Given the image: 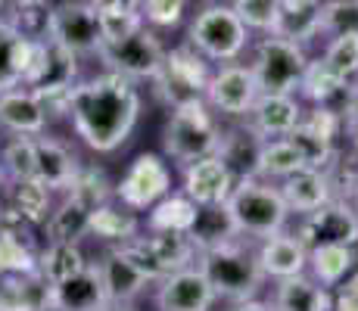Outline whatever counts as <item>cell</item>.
Instances as JSON below:
<instances>
[{
  "instance_id": "6da1fadb",
  "label": "cell",
  "mask_w": 358,
  "mask_h": 311,
  "mask_svg": "<svg viewBox=\"0 0 358 311\" xmlns=\"http://www.w3.org/2000/svg\"><path fill=\"white\" fill-rule=\"evenodd\" d=\"M141 113V94L134 81L119 72H106L72 87L69 115L78 137L97 153H113L131 137Z\"/></svg>"
},
{
  "instance_id": "7a4b0ae2",
  "label": "cell",
  "mask_w": 358,
  "mask_h": 311,
  "mask_svg": "<svg viewBox=\"0 0 358 311\" xmlns=\"http://www.w3.org/2000/svg\"><path fill=\"white\" fill-rule=\"evenodd\" d=\"M228 212L234 218L237 233L262 237V240L284 233L287 215H290L280 190H274V187H268V184H259L256 178L234 184V190L228 196Z\"/></svg>"
},
{
  "instance_id": "3957f363",
  "label": "cell",
  "mask_w": 358,
  "mask_h": 311,
  "mask_svg": "<svg viewBox=\"0 0 358 311\" xmlns=\"http://www.w3.org/2000/svg\"><path fill=\"white\" fill-rule=\"evenodd\" d=\"M199 271L212 283L215 296H224V299H234V302L252 299L262 283L259 259H252V255L246 252V249H240L237 243L199 252Z\"/></svg>"
},
{
  "instance_id": "277c9868",
  "label": "cell",
  "mask_w": 358,
  "mask_h": 311,
  "mask_svg": "<svg viewBox=\"0 0 358 311\" xmlns=\"http://www.w3.org/2000/svg\"><path fill=\"white\" fill-rule=\"evenodd\" d=\"M222 143V131H218L212 113H206L203 103H190V106H178L165 124V153L175 162H199L218 153Z\"/></svg>"
},
{
  "instance_id": "5b68a950",
  "label": "cell",
  "mask_w": 358,
  "mask_h": 311,
  "mask_svg": "<svg viewBox=\"0 0 358 311\" xmlns=\"http://www.w3.org/2000/svg\"><path fill=\"white\" fill-rule=\"evenodd\" d=\"M119 252L147 280L171 277L175 271L190 268L194 255H199L187 233H162V231H150V237H131L128 243L119 246Z\"/></svg>"
},
{
  "instance_id": "8992f818",
  "label": "cell",
  "mask_w": 358,
  "mask_h": 311,
  "mask_svg": "<svg viewBox=\"0 0 358 311\" xmlns=\"http://www.w3.org/2000/svg\"><path fill=\"white\" fill-rule=\"evenodd\" d=\"M156 94L162 103H169L171 109L190 106V103H203L209 94V66L206 57H199L194 47H178V50L165 53L162 68L156 75Z\"/></svg>"
},
{
  "instance_id": "52a82bcc",
  "label": "cell",
  "mask_w": 358,
  "mask_h": 311,
  "mask_svg": "<svg viewBox=\"0 0 358 311\" xmlns=\"http://www.w3.org/2000/svg\"><path fill=\"white\" fill-rule=\"evenodd\" d=\"M308 57L302 44L278 34H268L256 47V62H252V78H256L259 94H290L299 87L306 75Z\"/></svg>"
},
{
  "instance_id": "ba28073f",
  "label": "cell",
  "mask_w": 358,
  "mask_h": 311,
  "mask_svg": "<svg viewBox=\"0 0 358 311\" xmlns=\"http://www.w3.org/2000/svg\"><path fill=\"white\" fill-rule=\"evenodd\" d=\"M53 44H59L72 57H87L100 53L103 34H100V16L91 6V0H63L47 13V34Z\"/></svg>"
},
{
  "instance_id": "9c48e42d",
  "label": "cell",
  "mask_w": 358,
  "mask_h": 311,
  "mask_svg": "<svg viewBox=\"0 0 358 311\" xmlns=\"http://www.w3.org/2000/svg\"><path fill=\"white\" fill-rule=\"evenodd\" d=\"M246 38L250 31L231 6H209L190 25V47L206 59H237L246 47Z\"/></svg>"
},
{
  "instance_id": "30bf717a",
  "label": "cell",
  "mask_w": 358,
  "mask_h": 311,
  "mask_svg": "<svg viewBox=\"0 0 358 311\" xmlns=\"http://www.w3.org/2000/svg\"><path fill=\"white\" fill-rule=\"evenodd\" d=\"M100 57L109 62V72H119L125 78H156L162 68L165 50L153 31L143 25L128 38L115 41V44H103Z\"/></svg>"
},
{
  "instance_id": "8fae6325",
  "label": "cell",
  "mask_w": 358,
  "mask_h": 311,
  "mask_svg": "<svg viewBox=\"0 0 358 311\" xmlns=\"http://www.w3.org/2000/svg\"><path fill=\"white\" fill-rule=\"evenodd\" d=\"M171 190V171L162 162V156L156 153H143L131 162V168L125 171L122 184L115 187L119 199L128 209H153L159 199L169 196Z\"/></svg>"
},
{
  "instance_id": "7c38bea8",
  "label": "cell",
  "mask_w": 358,
  "mask_h": 311,
  "mask_svg": "<svg viewBox=\"0 0 358 311\" xmlns=\"http://www.w3.org/2000/svg\"><path fill=\"white\" fill-rule=\"evenodd\" d=\"M75 57L63 50L59 44H53L50 38H34L31 44V62L25 72L22 85L31 94H53V91H72L75 81Z\"/></svg>"
},
{
  "instance_id": "4fadbf2b",
  "label": "cell",
  "mask_w": 358,
  "mask_h": 311,
  "mask_svg": "<svg viewBox=\"0 0 358 311\" xmlns=\"http://www.w3.org/2000/svg\"><path fill=\"white\" fill-rule=\"evenodd\" d=\"M299 243L315 252L321 246H355L358 243V215L346 203H327L308 212L299 224Z\"/></svg>"
},
{
  "instance_id": "5bb4252c",
  "label": "cell",
  "mask_w": 358,
  "mask_h": 311,
  "mask_svg": "<svg viewBox=\"0 0 358 311\" xmlns=\"http://www.w3.org/2000/svg\"><path fill=\"white\" fill-rule=\"evenodd\" d=\"M212 302H215V289L199 268L175 271L162 280L159 293H156L159 311H209Z\"/></svg>"
},
{
  "instance_id": "9a60e30c",
  "label": "cell",
  "mask_w": 358,
  "mask_h": 311,
  "mask_svg": "<svg viewBox=\"0 0 358 311\" xmlns=\"http://www.w3.org/2000/svg\"><path fill=\"white\" fill-rule=\"evenodd\" d=\"M212 106L228 115H250V109L259 100V87L252 78V68L246 66H224L218 75H212L209 94Z\"/></svg>"
},
{
  "instance_id": "2e32d148",
  "label": "cell",
  "mask_w": 358,
  "mask_h": 311,
  "mask_svg": "<svg viewBox=\"0 0 358 311\" xmlns=\"http://www.w3.org/2000/svg\"><path fill=\"white\" fill-rule=\"evenodd\" d=\"M231 190H234V178L218 156L190 162L187 171H184V196L194 199L196 205L228 203Z\"/></svg>"
},
{
  "instance_id": "e0dca14e",
  "label": "cell",
  "mask_w": 358,
  "mask_h": 311,
  "mask_svg": "<svg viewBox=\"0 0 358 311\" xmlns=\"http://www.w3.org/2000/svg\"><path fill=\"white\" fill-rule=\"evenodd\" d=\"M109 305L100 268L87 265L75 277L53 283V311H103Z\"/></svg>"
},
{
  "instance_id": "ac0fdd59",
  "label": "cell",
  "mask_w": 358,
  "mask_h": 311,
  "mask_svg": "<svg viewBox=\"0 0 358 311\" xmlns=\"http://www.w3.org/2000/svg\"><path fill=\"white\" fill-rule=\"evenodd\" d=\"M78 168V159L66 143L53 140V137H38L34 140V178L47 190H69Z\"/></svg>"
},
{
  "instance_id": "d6986e66",
  "label": "cell",
  "mask_w": 358,
  "mask_h": 311,
  "mask_svg": "<svg viewBox=\"0 0 358 311\" xmlns=\"http://www.w3.org/2000/svg\"><path fill=\"white\" fill-rule=\"evenodd\" d=\"M0 311H53V283L38 271L0 277Z\"/></svg>"
},
{
  "instance_id": "ffe728a7",
  "label": "cell",
  "mask_w": 358,
  "mask_h": 311,
  "mask_svg": "<svg viewBox=\"0 0 358 311\" xmlns=\"http://www.w3.org/2000/svg\"><path fill=\"white\" fill-rule=\"evenodd\" d=\"M250 115H252V131H256L262 140L265 137L293 134L302 122V109L290 94H259Z\"/></svg>"
},
{
  "instance_id": "44dd1931",
  "label": "cell",
  "mask_w": 358,
  "mask_h": 311,
  "mask_svg": "<svg viewBox=\"0 0 358 311\" xmlns=\"http://www.w3.org/2000/svg\"><path fill=\"white\" fill-rule=\"evenodd\" d=\"M259 268L262 274H271L278 280L287 277H299L308 265V249L299 243V237L290 233H278V237H268L259 249Z\"/></svg>"
},
{
  "instance_id": "7402d4cb",
  "label": "cell",
  "mask_w": 358,
  "mask_h": 311,
  "mask_svg": "<svg viewBox=\"0 0 358 311\" xmlns=\"http://www.w3.org/2000/svg\"><path fill=\"white\" fill-rule=\"evenodd\" d=\"M31 44L34 41L29 34H22L13 22L0 19V94L16 91L22 85L31 62Z\"/></svg>"
},
{
  "instance_id": "603a6c76",
  "label": "cell",
  "mask_w": 358,
  "mask_h": 311,
  "mask_svg": "<svg viewBox=\"0 0 358 311\" xmlns=\"http://www.w3.org/2000/svg\"><path fill=\"white\" fill-rule=\"evenodd\" d=\"M0 124L19 137L41 134L47 128V109L31 91H6L0 94Z\"/></svg>"
},
{
  "instance_id": "cb8c5ba5",
  "label": "cell",
  "mask_w": 358,
  "mask_h": 311,
  "mask_svg": "<svg viewBox=\"0 0 358 311\" xmlns=\"http://www.w3.org/2000/svg\"><path fill=\"white\" fill-rule=\"evenodd\" d=\"M321 3L324 0H278V19L271 34L287 41H312L321 34Z\"/></svg>"
},
{
  "instance_id": "d4e9b609",
  "label": "cell",
  "mask_w": 358,
  "mask_h": 311,
  "mask_svg": "<svg viewBox=\"0 0 358 311\" xmlns=\"http://www.w3.org/2000/svg\"><path fill=\"white\" fill-rule=\"evenodd\" d=\"M280 196H284L290 212H315L330 203V181L324 171L318 168H299L296 175L284 178L280 184Z\"/></svg>"
},
{
  "instance_id": "484cf974",
  "label": "cell",
  "mask_w": 358,
  "mask_h": 311,
  "mask_svg": "<svg viewBox=\"0 0 358 311\" xmlns=\"http://www.w3.org/2000/svg\"><path fill=\"white\" fill-rule=\"evenodd\" d=\"M262 137L256 131H231V134H222V143H218V159L224 162V168L231 171L234 184L250 181L256 178V162H259V150H262Z\"/></svg>"
},
{
  "instance_id": "4316f807",
  "label": "cell",
  "mask_w": 358,
  "mask_h": 311,
  "mask_svg": "<svg viewBox=\"0 0 358 311\" xmlns=\"http://www.w3.org/2000/svg\"><path fill=\"white\" fill-rule=\"evenodd\" d=\"M190 243L196 246V252H206V249H218L228 246L237 237V227H234V218L228 212V203H215V205H196V221L187 231Z\"/></svg>"
},
{
  "instance_id": "83f0119b",
  "label": "cell",
  "mask_w": 358,
  "mask_h": 311,
  "mask_svg": "<svg viewBox=\"0 0 358 311\" xmlns=\"http://www.w3.org/2000/svg\"><path fill=\"white\" fill-rule=\"evenodd\" d=\"M97 268H100V277H103V287H106L109 302H131L134 296H141L143 287L150 283V280L143 277V274L137 271V268L125 259V255L119 252V249H115V252H109Z\"/></svg>"
},
{
  "instance_id": "f1b7e54d",
  "label": "cell",
  "mask_w": 358,
  "mask_h": 311,
  "mask_svg": "<svg viewBox=\"0 0 358 311\" xmlns=\"http://www.w3.org/2000/svg\"><path fill=\"white\" fill-rule=\"evenodd\" d=\"M274 311H330V296L308 277H287L280 280L274 296Z\"/></svg>"
},
{
  "instance_id": "f546056e",
  "label": "cell",
  "mask_w": 358,
  "mask_h": 311,
  "mask_svg": "<svg viewBox=\"0 0 358 311\" xmlns=\"http://www.w3.org/2000/svg\"><path fill=\"white\" fill-rule=\"evenodd\" d=\"M91 215H94V212L87 209V205H81L78 199H72L66 193L63 205L53 212L50 221H44L47 243H78V240L87 233Z\"/></svg>"
},
{
  "instance_id": "4dcf8cb0",
  "label": "cell",
  "mask_w": 358,
  "mask_h": 311,
  "mask_svg": "<svg viewBox=\"0 0 358 311\" xmlns=\"http://www.w3.org/2000/svg\"><path fill=\"white\" fill-rule=\"evenodd\" d=\"M85 268H87V259L78 249V243H47V249L38 255V274L50 283L75 277Z\"/></svg>"
},
{
  "instance_id": "1f68e13d",
  "label": "cell",
  "mask_w": 358,
  "mask_h": 311,
  "mask_svg": "<svg viewBox=\"0 0 358 311\" xmlns=\"http://www.w3.org/2000/svg\"><path fill=\"white\" fill-rule=\"evenodd\" d=\"M6 209H13L31 224H41V221H47V209H50V190L38 178L13 181L10 193H6Z\"/></svg>"
},
{
  "instance_id": "d6a6232c",
  "label": "cell",
  "mask_w": 358,
  "mask_h": 311,
  "mask_svg": "<svg viewBox=\"0 0 358 311\" xmlns=\"http://www.w3.org/2000/svg\"><path fill=\"white\" fill-rule=\"evenodd\" d=\"M196 221V203L187 196H165L150 212V231L162 233H187Z\"/></svg>"
},
{
  "instance_id": "836d02e7",
  "label": "cell",
  "mask_w": 358,
  "mask_h": 311,
  "mask_svg": "<svg viewBox=\"0 0 358 311\" xmlns=\"http://www.w3.org/2000/svg\"><path fill=\"white\" fill-rule=\"evenodd\" d=\"M308 261H312L315 280L321 287H336L355 268V249L352 246H321L315 252H308Z\"/></svg>"
},
{
  "instance_id": "e575fe53",
  "label": "cell",
  "mask_w": 358,
  "mask_h": 311,
  "mask_svg": "<svg viewBox=\"0 0 358 311\" xmlns=\"http://www.w3.org/2000/svg\"><path fill=\"white\" fill-rule=\"evenodd\" d=\"M302 165V156L296 153V147L287 137H278V140H265L259 150V162H256V175L265 178H290L296 175Z\"/></svg>"
},
{
  "instance_id": "d590c367",
  "label": "cell",
  "mask_w": 358,
  "mask_h": 311,
  "mask_svg": "<svg viewBox=\"0 0 358 311\" xmlns=\"http://www.w3.org/2000/svg\"><path fill=\"white\" fill-rule=\"evenodd\" d=\"M137 215L134 212H122L115 205H100L91 215V224H87V233H97L103 240H113V243H128L131 237H137Z\"/></svg>"
},
{
  "instance_id": "8d00e7d4",
  "label": "cell",
  "mask_w": 358,
  "mask_h": 311,
  "mask_svg": "<svg viewBox=\"0 0 358 311\" xmlns=\"http://www.w3.org/2000/svg\"><path fill=\"white\" fill-rule=\"evenodd\" d=\"M38 271V255L31 249V240L16 237L10 231H0V277L10 274Z\"/></svg>"
},
{
  "instance_id": "74e56055",
  "label": "cell",
  "mask_w": 358,
  "mask_h": 311,
  "mask_svg": "<svg viewBox=\"0 0 358 311\" xmlns=\"http://www.w3.org/2000/svg\"><path fill=\"white\" fill-rule=\"evenodd\" d=\"M66 193L72 199H78L81 205H87L91 212H97L100 205L109 203V181L100 168L87 165V168H78V175H75V181Z\"/></svg>"
},
{
  "instance_id": "f35d334b",
  "label": "cell",
  "mask_w": 358,
  "mask_h": 311,
  "mask_svg": "<svg viewBox=\"0 0 358 311\" xmlns=\"http://www.w3.org/2000/svg\"><path fill=\"white\" fill-rule=\"evenodd\" d=\"M287 140H290L296 147V153L302 156V165H306V168L321 171L324 165H330V159H334V140H327V137L308 131L306 124H299L293 134H287Z\"/></svg>"
},
{
  "instance_id": "ab89813d",
  "label": "cell",
  "mask_w": 358,
  "mask_h": 311,
  "mask_svg": "<svg viewBox=\"0 0 358 311\" xmlns=\"http://www.w3.org/2000/svg\"><path fill=\"white\" fill-rule=\"evenodd\" d=\"M321 62L343 81H355L358 75V34H343L327 44Z\"/></svg>"
},
{
  "instance_id": "60d3db41",
  "label": "cell",
  "mask_w": 358,
  "mask_h": 311,
  "mask_svg": "<svg viewBox=\"0 0 358 311\" xmlns=\"http://www.w3.org/2000/svg\"><path fill=\"white\" fill-rule=\"evenodd\" d=\"M321 31L330 38L358 34V0H324L321 3Z\"/></svg>"
},
{
  "instance_id": "b9f144b4",
  "label": "cell",
  "mask_w": 358,
  "mask_h": 311,
  "mask_svg": "<svg viewBox=\"0 0 358 311\" xmlns=\"http://www.w3.org/2000/svg\"><path fill=\"white\" fill-rule=\"evenodd\" d=\"M0 168L10 175V181L34 178V140L31 137H13L0 153Z\"/></svg>"
},
{
  "instance_id": "7bdbcfd3",
  "label": "cell",
  "mask_w": 358,
  "mask_h": 311,
  "mask_svg": "<svg viewBox=\"0 0 358 311\" xmlns=\"http://www.w3.org/2000/svg\"><path fill=\"white\" fill-rule=\"evenodd\" d=\"M231 10L237 13V19L246 25V31H268L274 29L278 19V0H234Z\"/></svg>"
},
{
  "instance_id": "ee69618b",
  "label": "cell",
  "mask_w": 358,
  "mask_h": 311,
  "mask_svg": "<svg viewBox=\"0 0 358 311\" xmlns=\"http://www.w3.org/2000/svg\"><path fill=\"white\" fill-rule=\"evenodd\" d=\"M97 16H100L103 44H115V41L143 29V13H97Z\"/></svg>"
},
{
  "instance_id": "f6af8a7d",
  "label": "cell",
  "mask_w": 358,
  "mask_h": 311,
  "mask_svg": "<svg viewBox=\"0 0 358 311\" xmlns=\"http://www.w3.org/2000/svg\"><path fill=\"white\" fill-rule=\"evenodd\" d=\"M184 6H187V0H143V16L159 29H171L181 22Z\"/></svg>"
},
{
  "instance_id": "bcb514c9",
  "label": "cell",
  "mask_w": 358,
  "mask_h": 311,
  "mask_svg": "<svg viewBox=\"0 0 358 311\" xmlns=\"http://www.w3.org/2000/svg\"><path fill=\"white\" fill-rule=\"evenodd\" d=\"M334 311H358V271L349 274V277L340 283V289H336Z\"/></svg>"
},
{
  "instance_id": "7dc6e473",
  "label": "cell",
  "mask_w": 358,
  "mask_h": 311,
  "mask_svg": "<svg viewBox=\"0 0 358 311\" xmlns=\"http://www.w3.org/2000/svg\"><path fill=\"white\" fill-rule=\"evenodd\" d=\"M97 13H143V0H91Z\"/></svg>"
},
{
  "instance_id": "c3c4849f",
  "label": "cell",
  "mask_w": 358,
  "mask_h": 311,
  "mask_svg": "<svg viewBox=\"0 0 358 311\" xmlns=\"http://www.w3.org/2000/svg\"><path fill=\"white\" fill-rule=\"evenodd\" d=\"M234 311H274L271 305H265V302H252V299H246V302H240Z\"/></svg>"
},
{
  "instance_id": "681fc988",
  "label": "cell",
  "mask_w": 358,
  "mask_h": 311,
  "mask_svg": "<svg viewBox=\"0 0 358 311\" xmlns=\"http://www.w3.org/2000/svg\"><path fill=\"white\" fill-rule=\"evenodd\" d=\"M103 311H134V308H131V302H109Z\"/></svg>"
},
{
  "instance_id": "f907efd6",
  "label": "cell",
  "mask_w": 358,
  "mask_h": 311,
  "mask_svg": "<svg viewBox=\"0 0 358 311\" xmlns=\"http://www.w3.org/2000/svg\"><path fill=\"white\" fill-rule=\"evenodd\" d=\"M29 3H41V0H0V6H29Z\"/></svg>"
},
{
  "instance_id": "816d5d0a",
  "label": "cell",
  "mask_w": 358,
  "mask_h": 311,
  "mask_svg": "<svg viewBox=\"0 0 358 311\" xmlns=\"http://www.w3.org/2000/svg\"><path fill=\"white\" fill-rule=\"evenodd\" d=\"M355 215H358V193H355Z\"/></svg>"
},
{
  "instance_id": "f5cc1de1",
  "label": "cell",
  "mask_w": 358,
  "mask_h": 311,
  "mask_svg": "<svg viewBox=\"0 0 358 311\" xmlns=\"http://www.w3.org/2000/svg\"><path fill=\"white\" fill-rule=\"evenodd\" d=\"M0 184H3V168H0Z\"/></svg>"
}]
</instances>
